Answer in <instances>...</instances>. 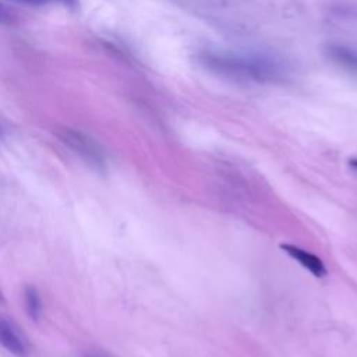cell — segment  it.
Masks as SVG:
<instances>
[{
  "mask_svg": "<svg viewBox=\"0 0 357 357\" xmlns=\"http://www.w3.org/2000/svg\"><path fill=\"white\" fill-rule=\"evenodd\" d=\"M1 298H3V296H1V291H0V300H1Z\"/></svg>",
  "mask_w": 357,
  "mask_h": 357,
  "instance_id": "obj_12",
  "label": "cell"
},
{
  "mask_svg": "<svg viewBox=\"0 0 357 357\" xmlns=\"http://www.w3.org/2000/svg\"><path fill=\"white\" fill-rule=\"evenodd\" d=\"M350 167H351L354 172H357V158L350 159Z\"/></svg>",
  "mask_w": 357,
  "mask_h": 357,
  "instance_id": "obj_10",
  "label": "cell"
},
{
  "mask_svg": "<svg viewBox=\"0 0 357 357\" xmlns=\"http://www.w3.org/2000/svg\"><path fill=\"white\" fill-rule=\"evenodd\" d=\"M61 139L70 146L73 148L77 153H79L85 160H88L91 165L96 166V167H102L103 166V153L100 151V148L86 135L78 132V131H73V130H64L60 134Z\"/></svg>",
  "mask_w": 357,
  "mask_h": 357,
  "instance_id": "obj_2",
  "label": "cell"
},
{
  "mask_svg": "<svg viewBox=\"0 0 357 357\" xmlns=\"http://www.w3.org/2000/svg\"><path fill=\"white\" fill-rule=\"evenodd\" d=\"M14 21V15L8 7L0 3V24H11Z\"/></svg>",
  "mask_w": 357,
  "mask_h": 357,
  "instance_id": "obj_7",
  "label": "cell"
},
{
  "mask_svg": "<svg viewBox=\"0 0 357 357\" xmlns=\"http://www.w3.org/2000/svg\"><path fill=\"white\" fill-rule=\"evenodd\" d=\"M17 3H22V4H28V6H42L46 4V0H13Z\"/></svg>",
  "mask_w": 357,
  "mask_h": 357,
  "instance_id": "obj_9",
  "label": "cell"
},
{
  "mask_svg": "<svg viewBox=\"0 0 357 357\" xmlns=\"http://www.w3.org/2000/svg\"><path fill=\"white\" fill-rule=\"evenodd\" d=\"M197 60L205 70L229 79L262 84L283 79L282 66L266 56L202 50L197 54Z\"/></svg>",
  "mask_w": 357,
  "mask_h": 357,
  "instance_id": "obj_1",
  "label": "cell"
},
{
  "mask_svg": "<svg viewBox=\"0 0 357 357\" xmlns=\"http://www.w3.org/2000/svg\"><path fill=\"white\" fill-rule=\"evenodd\" d=\"M0 344L18 357L29 354V344L20 328L4 317H0Z\"/></svg>",
  "mask_w": 357,
  "mask_h": 357,
  "instance_id": "obj_3",
  "label": "cell"
},
{
  "mask_svg": "<svg viewBox=\"0 0 357 357\" xmlns=\"http://www.w3.org/2000/svg\"><path fill=\"white\" fill-rule=\"evenodd\" d=\"M93 357H105V356H93Z\"/></svg>",
  "mask_w": 357,
  "mask_h": 357,
  "instance_id": "obj_11",
  "label": "cell"
},
{
  "mask_svg": "<svg viewBox=\"0 0 357 357\" xmlns=\"http://www.w3.org/2000/svg\"><path fill=\"white\" fill-rule=\"evenodd\" d=\"M25 308L32 319H38L42 311V303L38 290L33 286L25 289Z\"/></svg>",
  "mask_w": 357,
  "mask_h": 357,
  "instance_id": "obj_6",
  "label": "cell"
},
{
  "mask_svg": "<svg viewBox=\"0 0 357 357\" xmlns=\"http://www.w3.org/2000/svg\"><path fill=\"white\" fill-rule=\"evenodd\" d=\"M280 248L294 261H297L304 269H307L312 276L315 278H324L326 276L328 271L325 264L322 262L321 258H318L317 255H314L312 252L294 245V244H289V243H283L280 244Z\"/></svg>",
  "mask_w": 357,
  "mask_h": 357,
  "instance_id": "obj_4",
  "label": "cell"
},
{
  "mask_svg": "<svg viewBox=\"0 0 357 357\" xmlns=\"http://www.w3.org/2000/svg\"><path fill=\"white\" fill-rule=\"evenodd\" d=\"M324 53L335 66L357 77V49L343 43H328Z\"/></svg>",
  "mask_w": 357,
  "mask_h": 357,
  "instance_id": "obj_5",
  "label": "cell"
},
{
  "mask_svg": "<svg viewBox=\"0 0 357 357\" xmlns=\"http://www.w3.org/2000/svg\"><path fill=\"white\" fill-rule=\"evenodd\" d=\"M46 1H57V3H61V4L67 6L68 8H77L78 7V0H46Z\"/></svg>",
  "mask_w": 357,
  "mask_h": 357,
  "instance_id": "obj_8",
  "label": "cell"
}]
</instances>
